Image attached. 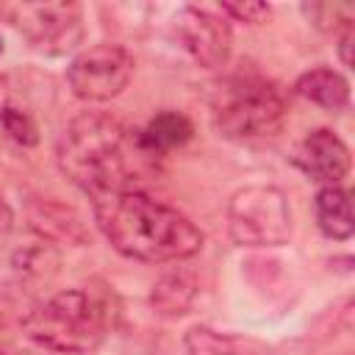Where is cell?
I'll list each match as a JSON object with an SVG mask.
<instances>
[{
  "label": "cell",
  "instance_id": "cell-1",
  "mask_svg": "<svg viewBox=\"0 0 355 355\" xmlns=\"http://www.w3.org/2000/svg\"><path fill=\"white\" fill-rule=\"evenodd\" d=\"M92 208L108 244L130 261L169 263L191 258L202 247V230L186 214L139 189L97 194Z\"/></svg>",
  "mask_w": 355,
  "mask_h": 355
},
{
  "label": "cell",
  "instance_id": "cell-2",
  "mask_svg": "<svg viewBox=\"0 0 355 355\" xmlns=\"http://www.w3.org/2000/svg\"><path fill=\"white\" fill-rule=\"evenodd\" d=\"M55 158L61 172L89 197L136 189L133 161H150L125 125L100 111H83L69 119Z\"/></svg>",
  "mask_w": 355,
  "mask_h": 355
},
{
  "label": "cell",
  "instance_id": "cell-3",
  "mask_svg": "<svg viewBox=\"0 0 355 355\" xmlns=\"http://www.w3.org/2000/svg\"><path fill=\"white\" fill-rule=\"evenodd\" d=\"M116 302L103 288H69L50 297L25 319V333L61 355L92 352L114 327Z\"/></svg>",
  "mask_w": 355,
  "mask_h": 355
},
{
  "label": "cell",
  "instance_id": "cell-4",
  "mask_svg": "<svg viewBox=\"0 0 355 355\" xmlns=\"http://www.w3.org/2000/svg\"><path fill=\"white\" fill-rule=\"evenodd\" d=\"M286 116L283 92L255 75H239L219 86L214 100V125L225 139L250 141L280 130Z\"/></svg>",
  "mask_w": 355,
  "mask_h": 355
},
{
  "label": "cell",
  "instance_id": "cell-5",
  "mask_svg": "<svg viewBox=\"0 0 355 355\" xmlns=\"http://www.w3.org/2000/svg\"><path fill=\"white\" fill-rule=\"evenodd\" d=\"M227 233L239 247H280L291 236V208L283 189L252 183L227 202Z\"/></svg>",
  "mask_w": 355,
  "mask_h": 355
},
{
  "label": "cell",
  "instance_id": "cell-6",
  "mask_svg": "<svg viewBox=\"0 0 355 355\" xmlns=\"http://www.w3.org/2000/svg\"><path fill=\"white\" fill-rule=\"evenodd\" d=\"M3 14L8 22L42 53L61 55L83 39V14L78 3L53 0V3H14Z\"/></svg>",
  "mask_w": 355,
  "mask_h": 355
},
{
  "label": "cell",
  "instance_id": "cell-7",
  "mask_svg": "<svg viewBox=\"0 0 355 355\" xmlns=\"http://www.w3.org/2000/svg\"><path fill=\"white\" fill-rule=\"evenodd\" d=\"M133 75V55L122 44H94L78 53L67 69L75 97L86 103H105L125 92Z\"/></svg>",
  "mask_w": 355,
  "mask_h": 355
},
{
  "label": "cell",
  "instance_id": "cell-8",
  "mask_svg": "<svg viewBox=\"0 0 355 355\" xmlns=\"http://www.w3.org/2000/svg\"><path fill=\"white\" fill-rule=\"evenodd\" d=\"M175 36L180 47L205 69L225 67L233 50V33L225 17L197 6H186L175 14Z\"/></svg>",
  "mask_w": 355,
  "mask_h": 355
},
{
  "label": "cell",
  "instance_id": "cell-9",
  "mask_svg": "<svg viewBox=\"0 0 355 355\" xmlns=\"http://www.w3.org/2000/svg\"><path fill=\"white\" fill-rule=\"evenodd\" d=\"M294 164L316 183L338 186L349 172V147L330 128L311 130L294 150Z\"/></svg>",
  "mask_w": 355,
  "mask_h": 355
},
{
  "label": "cell",
  "instance_id": "cell-10",
  "mask_svg": "<svg viewBox=\"0 0 355 355\" xmlns=\"http://www.w3.org/2000/svg\"><path fill=\"white\" fill-rule=\"evenodd\" d=\"M191 136H194V125H191V119L186 114H180V111H161L141 130H136L133 139H136L139 150L150 161H155V158L166 155L169 150L183 147Z\"/></svg>",
  "mask_w": 355,
  "mask_h": 355
},
{
  "label": "cell",
  "instance_id": "cell-11",
  "mask_svg": "<svg viewBox=\"0 0 355 355\" xmlns=\"http://www.w3.org/2000/svg\"><path fill=\"white\" fill-rule=\"evenodd\" d=\"M294 92L324 111H344L349 105V80L330 67H313L302 72L294 83Z\"/></svg>",
  "mask_w": 355,
  "mask_h": 355
},
{
  "label": "cell",
  "instance_id": "cell-12",
  "mask_svg": "<svg viewBox=\"0 0 355 355\" xmlns=\"http://www.w3.org/2000/svg\"><path fill=\"white\" fill-rule=\"evenodd\" d=\"M313 214L319 230L333 241H347L355 233L352 200L349 191L341 186H322L313 197Z\"/></svg>",
  "mask_w": 355,
  "mask_h": 355
},
{
  "label": "cell",
  "instance_id": "cell-13",
  "mask_svg": "<svg viewBox=\"0 0 355 355\" xmlns=\"http://www.w3.org/2000/svg\"><path fill=\"white\" fill-rule=\"evenodd\" d=\"M194 294H197L194 275H191L189 269H175V272H166V275L153 286L150 305H153L161 316H183V313L191 308Z\"/></svg>",
  "mask_w": 355,
  "mask_h": 355
},
{
  "label": "cell",
  "instance_id": "cell-14",
  "mask_svg": "<svg viewBox=\"0 0 355 355\" xmlns=\"http://www.w3.org/2000/svg\"><path fill=\"white\" fill-rule=\"evenodd\" d=\"M11 263H14V272L22 275L25 280H50L61 266V255L50 239L39 236V239L22 244L14 252Z\"/></svg>",
  "mask_w": 355,
  "mask_h": 355
},
{
  "label": "cell",
  "instance_id": "cell-15",
  "mask_svg": "<svg viewBox=\"0 0 355 355\" xmlns=\"http://www.w3.org/2000/svg\"><path fill=\"white\" fill-rule=\"evenodd\" d=\"M33 227L50 239H67L75 244L86 241V230H83L80 216L75 211L58 205V202H36L33 205Z\"/></svg>",
  "mask_w": 355,
  "mask_h": 355
},
{
  "label": "cell",
  "instance_id": "cell-16",
  "mask_svg": "<svg viewBox=\"0 0 355 355\" xmlns=\"http://www.w3.org/2000/svg\"><path fill=\"white\" fill-rule=\"evenodd\" d=\"M183 347L189 355H239V341L233 336L216 333L205 324H194L183 336Z\"/></svg>",
  "mask_w": 355,
  "mask_h": 355
},
{
  "label": "cell",
  "instance_id": "cell-17",
  "mask_svg": "<svg viewBox=\"0 0 355 355\" xmlns=\"http://www.w3.org/2000/svg\"><path fill=\"white\" fill-rule=\"evenodd\" d=\"M302 14L313 28L327 33H341L355 22V8L349 3H302Z\"/></svg>",
  "mask_w": 355,
  "mask_h": 355
},
{
  "label": "cell",
  "instance_id": "cell-18",
  "mask_svg": "<svg viewBox=\"0 0 355 355\" xmlns=\"http://www.w3.org/2000/svg\"><path fill=\"white\" fill-rule=\"evenodd\" d=\"M0 125L6 128V133H8L19 147H33V144L39 141V128H36V122L31 119L28 111L3 105V108H0Z\"/></svg>",
  "mask_w": 355,
  "mask_h": 355
},
{
  "label": "cell",
  "instance_id": "cell-19",
  "mask_svg": "<svg viewBox=\"0 0 355 355\" xmlns=\"http://www.w3.org/2000/svg\"><path fill=\"white\" fill-rule=\"evenodd\" d=\"M219 8H222V14H227L230 19L247 22V25H261V22H266L269 14H272V6H269V3H261V0H239V3L225 0V3H219Z\"/></svg>",
  "mask_w": 355,
  "mask_h": 355
},
{
  "label": "cell",
  "instance_id": "cell-20",
  "mask_svg": "<svg viewBox=\"0 0 355 355\" xmlns=\"http://www.w3.org/2000/svg\"><path fill=\"white\" fill-rule=\"evenodd\" d=\"M352 42H355V28H347L338 33V55L344 67H352Z\"/></svg>",
  "mask_w": 355,
  "mask_h": 355
},
{
  "label": "cell",
  "instance_id": "cell-21",
  "mask_svg": "<svg viewBox=\"0 0 355 355\" xmlns=\"http://www.w3.org/2000/svg\"><path fill=\"white\" fill-rule=\"evenodd\" d=\"M14 227V211L8 208V202L0 197V233H8Z\"/></svg>",
  "mask_w": 355,
  "mask_h": 355
},
{
  "label": "cell",
  "instance_id": "cell-22",
  "mask_svg": "<svg viewBox=\"0 0 355 355\" xmlns=\"http://www.w3.org/2000/svg\"><path fill=\"white\" fill-rule=\"evenodd\" d=\"M0 53H3V39H0Z\"/></svg>",
  "mask_w": 355,
  "mask_h": 355
}]
</instances>
